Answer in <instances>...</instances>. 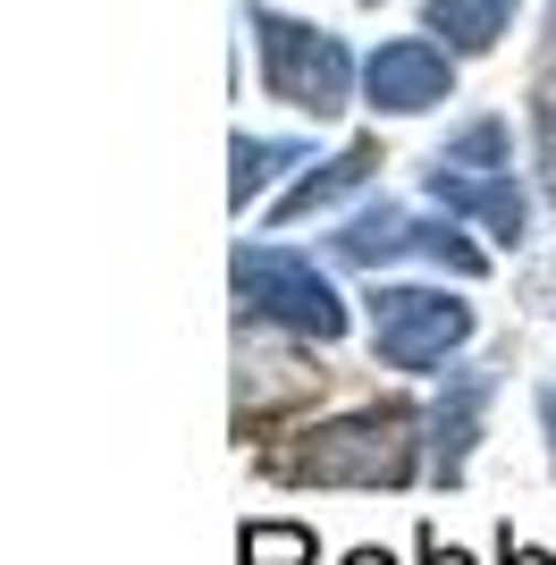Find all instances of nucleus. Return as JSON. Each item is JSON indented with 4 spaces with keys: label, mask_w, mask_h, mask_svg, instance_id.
<instances>
[{
    "label": "nucleus",
    "mask_w": 556,
    "mask_h": 565,
    "mask_svg": "<svg viewBox=\"0 0 556 565\" xmlns=\"http://www.w3.org/2000/svg\"><path fill=\"white\" fill-rule=\"evenodd\" d=\"M421 465H430V430L414 405H363L261 456L270 481H312V490H405Z\"/></svg>",
    "instance_id": "obj_1"
},
{
    "label": "nucleus",
    "mask_w": 556,
    "mask_h": 565,
    "mask_svg": "<svg viewBox=\"0 0 556 565\" xmlns=\"http://www.w3.org/2000/svg\"><path fill=\"white\" fill-rule=\"evenodd\" d=\"M228 287L254 321H270V330H287V338H312V347L346 338V321H354L346 296L329 287V270H312V262L287 254V245H236Z\"/></svg>",
    "instance_id": "obj_2"
},
{
    "label": "nucleus",
    "mask_w": 556,
    "mask_h": 565,
    "mask_svg": "<svg viewBox=\"0 0 556 565\" xmlns=\"http://www.w3.org/2000/svg\"><path fill=\"white\" fill-rule=\"evenodd\" d=\"M245 34H254V51H261L270 102H287V110H303V118L346 110L354 51L338 43V34H321V25H303V18H278V9H245Z\"/></svg>",
    "instance_id": "obj_3"
},
{
    "label": "nucleus",
    "mask_w": 556,
    "mask_h": 565,
    "mask_svg": "<svg viewBox=\"0 0 556 565\" xmlns=\"http://www.w3.org/2000/svg\"><path fill=\"white\" fill-rule=\"evenodd\" d=\"M472 338V305L447 287H371V347L396 372H430Z\"/></svg>",
    "instance_id": "obj_4"
},
{
    "label": "nucleus",
    "mask_w": 556,
    "mask_h": 565,
    "mask_svg": "<svg viewBox=\"0 0 556 565\" xmlns=\"http://www.w3.org/2000/svg\"><path fill=\"white\" fill-rule=\"evenodd\" d=\"M489 397H498V363H456L447 388L430 397L421 430H430V481L456 490L472 472V448H481V423H489Z\"/></svg>",
    "instance_id": "obj_5"
},
{
    "label": "nucleus",
    "mask_w": 556,
    "mask_h": 565,
    "mask_svg": "<svg viewBox=\"0 0 556 565\" xmlns=\"http://www.w3.org/2000/svg\"><path fill=\"white\" fill-rule=\"evenodd\" d=\"M363 94H371V110H388V118L439 110V102L456 94V51H447V43H421V34L379 43L363 60Z\"/></svg>",
    "instance_id": "obj_6"
},
{
    "label": "nucleus",
    "mask_w": 556,
    "mask_h": 565,
    "mask_svg": "<svg viewBox=\"0 0 556 565\" xmlns=\"http://www.w3.org/2000/svg\"><path fill=\"white\" fill-rule=\"evenodd\" d=\"M421 186L430 203L456 220H481L506 254H523V236H532V194L514 186V169H456V161H430L421 169Z\"/></svg>",
    "instance_id": "obj_7"
},
{
    "label": "nucleus",
    "mask_w": 556,
    "mask_h": 565,
    "mask_svg": "<svg viewBox=\"0 0 556 565\" xmlns=\"http://www.w3.org/2000/svg\"><path fill=\"white\" fill-rule=\"evenodd\" d=\"M371 169H379V143H346V152H329V161H312L296 178V186L270 203V220H312V212H338L346 194L371 186Z\"/></svg>",
    "instance_id": "obj_8"
},
{
    "label": "nucleus",
    "mask_w": 556,
    "mask_h": 565,
    "mask_svg": "<svg viewBox=\"0 0 556 565\" xmlns=\"http://www.w3.org/2000/svg\"><path fill=\"white\" fill-rule=\"evenodd\" d=\"M405 203H388V194H379V203H363V212L346 220V228L329 236V254L338 262H354V270H379V262H405Z\"/></svg>",
    "instance_id": "obj_9"
},
{
    "label": "nucleus",
    "mask_w": 556,
    "mask_h": 565,
    "mask_svg": "<svg viewBox=\"0 0 556 565\" xmlns=\"http://www.w3.org/2000/svg\"><path fill=\"white\" fill-rule=\"evenodd\" d=\"M312 152L303 143H278V136H236L228 143V203L245 212V203H261V194L287 178V169H303Z\"/></svg>",
    "instance_id": "obj_10"
},
{
    "label": "nucleus",
    "mask_w": 556,
    "mask_h": 565,
    "mask_svg": "<svg viewBox=\"0 0 556 565\" xmlns=\"http://www.w3.org/2000/svg\"><path fill=\"white\" fill-rule=\"evenodd\" d=\"M430 34H447V51H489L514 25V0H430L421 9Z\"/></svg>",
    "instance_id": "obj_11"
},
{
    "label": "nucleus",
    "mask_w": 556,
    "mask_h": 565,
    "mask_svg": "<svg viewBox=\"0 0 556 565\" xmlns=\"http://www.w3.org/2000/svg\"><path fill=\"white\" fill-rule=\"evenodd\" d=\"M405 254L439 262V270H456V279H481V270H489V254L456 228V212H447V220H405Z\"/></svg>",
    "instance_id": "obj_12"
},
{
    "label": "nucleus",
    "mask_w": 556,
    "mask_h": 565,
    "mask_svg": "<svg viewBox=\"0 0 556 565\" xmlns=\"http://www.w3.org/2000/svg\"><path fill=\"white\" fill-rule=\"evenodd\" d=\"M439 161H456V169H514L506 118H472V127H456V136L439 143Z\"/></svg>",
    "instance_id": "obj_13"
},
{
    "label": "nucleus",
    "mask_w": 556,
    "mask_h": 565,
    "mask_svg": "<svg viewBox=\"0 0 556 565\" xmlns=\"http://www.w3.org/2000/svg\"><path fill=\"white\" fill-rule=\"evenodd\" d=\"M312 532L303 523H245V541H236V565H312Z\"/></svg>",
    "instance_id": "obj_14"
},
{
    "label": "nucleus",
    "mask_w": 556,
    "mask_h": 565,
    "mask_svg": "<svg viewBox=\"0 0 556 565\" xmlns=\"http://www.w3.org/2000/svg\"><path fill=\"white\" fill-rule=\"evenodd\" d=\"M532 143H539V186L556 194V76H539L532 94Z\"/></svg>",
    "instance_id": "obj_15"
},
{
    "label": "nucleus",
    "mask_w": 556,
    "mask_h": 565,
    "mask_svg": "<svg viewBox=\"0 0 556 565\" xmlns=\"http://www.w3.org/2000/svg\"><path fill=\"white\" fill-rule=\"evenodd\" d=\"M414 548H421V565H472V557H463V548H447L439 532H430V523H421V541H414Z\"/></svg>",
    "instance_id": "obj_16"
},
{
    "label": "nucleus",
    "mask_w": 556,
    "mask_h": 565,
    "mask_svg": "<svg viewBox=\"0 0 556 565\" xmlns=\"http://www.w3.org/2000/svg\"><path fill=\"white\" fill-rule=\"evenodd\" d=\"M539 439H548V465H556V380H539Z\"/></svg>",
    "instance_id": "obj_17"
},
{
    "label": "nucleus",
    "mask_w": 556,
    "mask_h": 565,
    "mask_svg": "<svg viewBox=\"0 0 556 565\" xmlns=\"http://www.w3.org/2000/svg\"><path fill=\"white\" fill-rule=\"evenodd\" d=\"M498 565H556V557H548V548H532V541H514V532H506V548H498Z\"/></svg>",
    "instance_id": "obj_18"
},
{
    "label": "nucleus",
    "mask_w": 556,
    "mask_h": 565,
    "mask_svg": "<svg viewBox=\"0 0 556 565\" xmlns=\"http://www.w3.org/2000/svg\"><path fill=\"white\" fill-rule=\"evenodd\" d=\"M346 565H388V557H379V548H354V557Z\"/></svg>",
    "instance_id": "obj_19"
}]
</instances>
